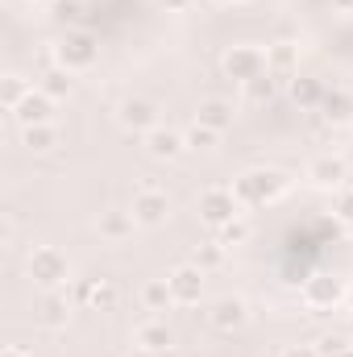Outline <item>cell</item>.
Returning <instances> with one entry per match:
<instances>
[{
    "label": "cell",
    "instance_id": "6da1fadb",
    "mask_svg": "<svg viewBox=\"0 0 353 357\" xmlns=\"http://www.w3.org/2000/svg\"><path fill=\"white\" fill-rule=\"evenodd\" d=\"M287 191H291V175L278 171V167H254V171H241V175L233 178V195L241 199V208L278 204Z\"/></svg>",
    "mask_w": 353,
    "mask_h": 357
},
{
    "label": "cell",
    "instance_id": "7a4b0ae2",
    "mask_svg": "<svg viewBox=\"0 0 353 357\" xmlns=\"http://www.w3.org/2000/svg\"><path fill=\"white\" fill-rule=\"evenodd\" d=\"M50 59L59 67H67L71 75H84V71L96 67V59H100V42L91 38L88 29H67L59 42H50Z\"/></svg>",
    "mask_w": 353,
    "mask_h": 357
},
{
    "label": "cell",
    "instance_id": "3957f363",
    "mask_svg": "<svg viewBox=\"0 0 353 357\" xmlns=\"http://www.w3.org/2000/svg\"><path fill=\"white\" fill-rule=\"evenodd\" d=\"M25 274H29V282L42 287V291H63L67 278H71V266H67V258H63L54 245H38V250H29V258H25Z\"/></svg>",
    "mask_w": 353,
    "mask_h": 357
},
{
    "label": "cell",
    "instance_id": "277c9868",
    "mask_svg": "<svg viewBox=\"0 0 353 357\" xmlns=\"http://www.w3.org/2000/svg\"><path fill=\"white\" fill-rule=\"evenodd\" d=\"M220 75L233 79L237 88H246L250 79L266 75V50L262 46H254V42H237V46H229V50L220 54Z\"/></svg>",
    "mask_w": 353,
    "mask_h": 357
},
{
    "label": "cell",
    "instance_id": "5b68a950",
    "mask_svg": "<svg viewBox=\"0 0 353 357\" xmlns=\"http://www.w3.org/2000/svg\"><path fill=\"white\" fill-rule=\"evenodd\" d=\"M241 216V199L233 195V187H204L200 191V220L208 225V229H225L229 220H237Z\"/></svg>",
    "mask_w": 353,
    "mask_h": 357
},
{
    "label": "cell",
    "instance_id": "8992f818",
    "mask_svg": "<svg viewBox=\"0 0 353 357\" xmlns=\"http://www.w3.org/2000/svg\"><path fill=\"white\" fill-rule=\"evenodd\" d=\"M299 299H303V307H312V312H337V307L350 299V287H345L337 274H312V278L303 282Z\"/></svg>",
    "mask_w": 353,
    "mask_h": 357
},
{
    "label": "cell",
    "instance_id": "52a82bcc",
    "mask_svg": "<svg viewBox=\"0 0 353 357\" xmlns=\"http://www.w3.org/2000/svg\"><path fill=\"white\" fill-rule=\"evenodd\" d=\"M117 125H121L125 133L146 137L150 129L163 125V116H158V104H154L150 96H125V100L117 104Z\"/></svg>",
    "mask_w": 353,
    "mask_h": 357
},
{
    "label": "cell",
    "instance_id": "ba28073f",
    "mask_svg": "<svg viewBox=\"0 0 353 357\" xmlns=\"http://www.w3.org/2000/svg\"><path fill=\"white\" fill-rule=\"evenodd\" d=\"M129 212H133L137 229H158V225H167V216H171V195H167L163 187L146 183V187H137V191H133Z\"/></svg>",
    "mask_w": 353,
    "mask_h": 357
},
{
    "label": "cell",
    "instance_id": "9c48e42d",
    "mask_svg": "<svg viewBox=\"0 0 353 357\" xmlns=\"http://www.w3.org/2000/svg\"><path fill=\"white\" fill-rule=\"evenodd\" d=\"M208 324H212L220 337H233V333H241V328L250 324V303H246L241 295H225V299H216V303L208 307Z\"/></svg>",
    "mask_w": 353,
    "mask_h": 357
},
{
    "label": "cell",
    "instance_id": "30bf717a",
    "mask_svg": "<svg viewBox=\"0 0 353 357\" xmlns=\"http://www.w3.org/2000/svg\"><path fill=\"white\" fill-rule=\"evenodd\" d=\"M345 178H350V162L341 158V154H316L312 162H308V183L312 187H320V191H341L345 187Z\"/></svg>",
    "mask_w": 353,
    "mask_h": 357
},
{
    "label": "cell",
    "instance_id": "8fae6325",
    "mask_svg": "<svg viewBox=\"0 0 353 357\" xmlns=\"http://www.w3.org/2000/svg\"><path fill=\"white\" fill-rule=\"evenodd\" d=\"M142 150L154 158V162H175L187 154V133H179L171 125H158V129H150L146 137H142Z\"/></svg>",
    "mask_w": 353,
    "mask_h": 357
},
{
    "label": "cell",
    "instance_id": "7c38bea8",
    "mask_svg": "<svg viewBox=\"0 0 353 357\" xmlns=\"http://www.w3.org/2000/svg\"><path fill=\"white\" fill-rule=\"evenodd\" d=\"M167 282H171V295H175L179 307H195L200 299H204V270L195 266V262H183L167 274Z\"/></svg>",
    "mask_w": 353,
    "mask_h": 357
},
{
    "label": "cell",
    "instance_id": "4fadbf2b",
    "mask_svg": "<svg viewBox=\"0 0 353 357\" xmlns=\"http://www.w3.org/2000/svg\"><path fill=\"white\" fill-rule=\"evenodd\" d=\"M75 303L80 307H91V312H112L117 307V282L112 278H88V282H75Z\"/></svg>",
    "mask_w": 353,
    "mask_h": 357
},
{
    "label": "cell",
    "instance_id": "5bb4252c",
    "mask_svg": "<svg viewBox=\"0 0 353 357\" xmlns=\"http://www.w3.org/2000/svg\"><path fill=\"white\" fill-rule=\"evenodd\" d=\"M54 104H59V100H50L42 88H33L17 108H13V121H17L21 129H29V125H54Z\"/></svg>",
    "mask_w": 353,
    "mask_h": 357
},
{
    "label": "cell",
    "instance_id": "9a60e30c",
    "mask_svg": "<svg viewBox=\"0 0 353 357\" xmlns=\"http://www.w3.org/2000/svg\"><path fill=\"white\" fill-rule=\"evenodd\" d=\"M266 71L287 88V84L299 75V46H295V42H270V46H266Z\"/></svg>",
    "mask_w": 353,
    "mask_h": 357
},
{
    "label": "cell",
    "instance_id": "2e32d148",
    "mask_svg": "<svg viewBox=\"0 0 353 357\" xmlns=\"http://www.w3.org/2000/svg\"><path fill=\"white\" fill-rule=\"evenodd\" d=\"M33 320L42 328H50V333L67 328L71 324V299H67V291H46L42 303H38V312H33Z\"/></svg>",
    "mask_w": 353,
    "mask_h": 357
},
{
    "label": "cell",
    "instance_id": "e0dca14e",
    "mask_svg": "<svg viewBox=\"0 0 353 357\" xmlns=\"http://www.w3.org/2000/svg\"><path fill=\"white\" fill-rule=\"evenodd\" d=\"M133 229H137V220H133V212H129V208H108V212H100V216H96V233H100L104 241H112V245L129 241V237H133Z\"/></svg>",
    "mask_w": 353,
    "mask_h": 357
},
{
    "label": "cell",
    "instance_id": "ac0fdd59",
    "mask_svg": "<svg viewBox=\"0 0 353 357\" xmlns=\"http://www.w3.org/2000/svg\"><path fill=\"white\" fill-rule=\"evenodd\" d=\"M133 349H150V354H167V349H175V337H171V328H167V320H142L137 328H133Z\"/></svg>",
    "mask_w": 353,
    "mask_h": 357
},
{
    "label": "cell",
    "instance_id": "d6986e66",
    "mask_svg": "<svg viewBox=\"0 0 353 357\" xmlns=\"http://www.w3.org/2000/svg\"><path fill=\"white\" fill-rule=\"evenodd\" d=\"M320 116L333 125V129H345L353 125V88H329L324 91V104H320Z\"/></svg>",
    "mask_w": 353,
    "mask_h": 357
},
{
    "label": "cell",
    "instance_id": "ffe728a7",
    "mask_svg": "<svg viewBox=\"0 0 353 357\" xmlns=\"http://www.w3.org/2000/svg\"><path fill=\"white\" fill-rule=\"evenodd\" d=\"M324 91H329V88H324L316 75H308V71H299V75L287 84V96L295 100V108H308V112L324 104Z\"/></svg>",
    "mask_w": 353,
    "mask_h": 357
},
{
    "label": "cell",
    "instance_id": "44dd1931",
    "mask_svg": "<svg viewBox=\"0 0 353 357\" xmlns=\"http://www.w3.org/2000/svg\"><path fill=\"white\" fill-rule=\"evenodd\" d=\"M233 104L229 100H220V96H208V100H200V108H195V121L200 125H208V129H216V133H225L229 125H233Z\"/></svg>",
    "mask_w": 353,
    "mask_h": 357
},
{
    "label": "cell",
    "instance_id": "7402d4cb",
    "mask_svg": "<svg viewBox=\"0 0 353 357\" xmlns=\"http://www.w3.org/2000/svg\"><path fill=\"white\" fill-rule=\"evenodd\" d=\"M21 146L29 154H54L63 146V133H59V125H29V129H21Z\"/></svg>",
    "mask_w": 353,
    "mask_h": 357
},
{
    "label": "cell",
    "instance_id": "603a6c76",
    "mask_svg": "<svg viewBox=\"0 0 353 357\" xmlns=\"http://www.w3.org/2000/svg\"><path fill=\"white\" fill-rule=\"evenodd\" d=\"M38 88L46 91L50 100H67L71 91H75V75L67 71V67H59V63H50L46 71H42V84Z\"/></svg>",
    "mask_w": 353,
    "mask_h": 357
},
{
    "label": "cell",
    "instance_id": "cb8c5ba5",
    "mask_svg": "<svg viewBox=\"0 0 353 357\" xmlns=\"http://www.w3.org/2000/svg\"><path fill=\"white\" fill-rule=\"evenodd\" d=\"M142 303H146V312H167V307H175L171 282H167V278H150V282L142 287Z\"/></svg>",
    "mask_w": 353,
    "mask_h": 357
},
{
    "label": "cell",
    "instance_id": "d4e9b609",
    "mask_svg": "<svg viewBox=\"0 0 353 357\" xmlns=\"http://www.w3.org/2000/svg\"><path fill=\"white\" fill-rule=\"evenodd\" d=\"M278 88H283V84L266 71V75H258V79H250V84L241 88V96H246V104H270V100L278 96Z\"/></svg>",
    "mask_w": 353,
    "mask_h": 357
},
{
    "label": "cell",
    "instance_id": "484cf974",
    "mask_svg": "<svg viewBox=\"0 0 353 357\" xmlns=\"http://www.w3.org/2000/svg\"><path fill=\"white\" fill-rule=\"evenodd\" d=\"M29 91H33V88L25 84V75H17V71H8V75L0 79V104H4L8 112H13V108H17V104H21V100L29 96Z\"/></svg>",
    "mask_w": 353,
    "mask_h": 357
},
{
    "label": "cell",
    "instance_id": "4316f807",
    "mask_svg": "<svg viewBox=\"0 0 353 357\" xmlns=\"http://www.w3.org/2000/svg\"><path fill=\"white\" fill-rule=\"evenodd\" d=\"M225 258H229V250H225L220 241H204V245H195V254H191V262L204 270V274H208V270H220Z\"/></svg>",
    "mask_w": 353,
    "mask_h": 357
},
{
    "label": "cell",
    "instance_id": "83f0119b",
    "mask_svg": "<svg viewBox=\"0 0 353 357\" xmlns=\"http://www.w3.org/2000/svg\"><path fill=\"white\" fill-rule=\"evenodd\" d=\"M250 237H254V225H250L246 216H237V220H229V225L220 229V237H216V241H220L225 250H237V245H246Z\"/></svg>",
    "mask_w": 353,
    "mask_h": 357
},
{
    "label": "cell",
    "instance_id": "f1b7e54d",
    "mask_svg": "<svg viewBox=\"0 0 353 357\" xmlns=\"http://www.w3.org/2000/svg\"><path fill=\"white\" fill-rule=\"evenodd\" d=\"M216 146H220V133H216V129H208V125H200V121H195V125L187 129V150H200V154H212Z\"/></svg>",
    "mask_w": 353,
    "mask_h": 357
},
{
    "label": "cell",
    "instance_id": "f546056e",
    "mask_svg": "<svg viewBox=\"0 0 353 357\" xmlns=\"http://www.w3.org/2000/svg\"><path fill=\"white\" fill-rule=\"evenodd\" d=\"M333 212H337V220H341V225H350V229H353V187L333 191Z\"/></svg>",
    "mask_w": 353,
    "mask_h": 357
},
{
    "label": "cell",
    "instance_id": "4dcf8cb0",
    "mask_svg": "<svg viewBox=\"0 0 353 357\" xmlns=\"http://www.w3.org/2000/svg\"><path fill=\"white\" fill-rule=\"evenodd\" d=\"M350 345H353V337H320V341H316L320 357H341Z\"/></svg>",
    "mask_w": 353,
    "mask_h": 357
},
{
    "label": "cell",
    "instance_id": "1f68e13d",
    "mask_svg": "<svg viewBox=\"0 0 353 357\" xmlns=\"http://www.w3.org/2000/svg\"><path fill=\"white\" fill-rule=\"evenodd\" d=\"M278 357H320V349L316 345H287Z\"/></svg>",
    "mask_w": 353,
    "mask_h": 357
},
{
    "label": "cell",
    "instance_id": "d6a6232c",
    "mask_svg": "<svg viewBox=\"0 0 353 357\" xmlns=\"http://www.w3.org/2000/svg\"><path fill=\"white\" fill-rule=\"evenodd\" d=\"M13 237H17V225H13V216H4V225H0V245L13 250Z\"/></svg>",
    "mask_w": 353,
    "mask_h": 357
},
{
    "label": "cell",
    "instance_id": "836d02e7",
    "mask_svg": "<svg viewBox=\"0 0 353 357\" xmlns=\"http://www.w3.org/2000/svg\"><path fill=\"white\" fill-rule=\"evenodd\" d=\"M167 13H187V8H195V0H158Z\"/></svg>",
    "mask_w": 353,
    "mask_h": 357
},
{
    "label": "cell",
    "instance_id": "e575fe53",
    "mask_svg": "<svg viewBox=\"0 0 353 357\" xmlns=\"http://www.w3.org/2000/svg\"><path fill=\"white\" fill-rule=\"evenodd\" d=\"M329 4H333L337 17H353V0H329Z\"/></svg>",
    "mask_w": 353,
    "mask_h": 357
},
{
    "label": "cell",
    "instance_id": "d590c367",
    "mask_svg": "<svg viewBox=\"0 0 353 357\" xmlns=\"http://www.w3.org/2000/svg\"><path fill=\"white\" fill-rule=\"evenodd\" d=\"M129 357H179L175 349H167V354H150V349H133Z\"/></svg>",
    "mask_w": 353,
    "mask_h": 357
},
{
    "label": "cell",
    "instance_id": "8d00e7d4",
    "mask_svg": "<svg viewBox=\"0 0 353 357\" xmlns=\"http://www.w3.org/2000/svg\"><path fill=\"white\" fill-rule=\"evenodd\" d=\"M0 357H29V354H25L21 345H4V349H0Z\"/></svg>",
    "mask_w": 353,
    "mask_h": 357
},
{
    "label": "cell",
    "instance_id": "74e56055",
    "mask_svg": "<svg viewBox=\"0 0 353 357\" xmlns=\"http://www.w3.org/2000/svg\"><path fill=\"white\" fill-rule=\"evenodd\" d=\"M345 303H350V307H353V282H350V299H345Z\"/></svg>",
    "mask_w": 353,
    "mask_h": 357
},
{
    "label": "cell",
    "instance_id": "f35d334b",
    "mask_svg": "<svg viewBox=\"0 0 353 357\" xmlns=\"http://www.w3.org/2000/svg\"><path fill=\"white\" fill-rule=\"evenodd\" d=\"M216 4H241V0H216Z\"/></svg>",
    "mask_w": 353,
    "mask_h": 357
},
{
    "label": "cell",
    "instance_id": "ab89813d",
    "mask_svg": "<svg viewBox=\"0 0 353 357\" xmlns=\"http://www.w3.org/2000/svg\"><path fill=\"white\" fill-rule=\"evenodd\" d=\"M341 357H353V345H350V349H345V354H341Z\"/></svg>",
    "mask_w": 353,
    "mask_h": 357
},
{
    "label": "cell",
    "instance_id": "60d3db41",
    "mask_svg": "<svg viewBox=\"0 0 353 357\" xmlns=\"http://www.w3.org/2000/svg\"><path fill=\"white\" fill-rule=\"evenodd\" d=\"M350 337H353V316H350Z\"/></svg>",
    "mask_w": 353,
    "mask_h": 357
},
{
    "label": "cell",
    "instance_id": "b9f144b4",
    "mask_svg": "<svg viewBox=\"0 0 353 357\" xmlns=\"http://www.w3.org/2000/svg\"><path fill=\"white\" fill-rule=\"evenodd\" d=\"M29 4H46V0H29Z\"/></svg>",
    "mask_w": 353,
    "mask_h": 357
}]
</instances>
